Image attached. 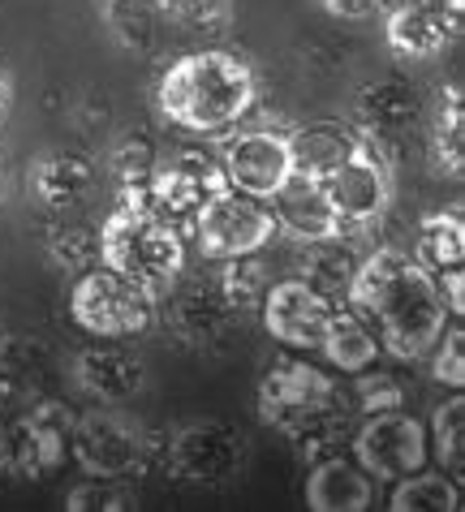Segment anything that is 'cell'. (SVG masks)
Wrapping results in <instances>:
<instances>
[{
    "label": "cell",
    "instance_id": "cell-29",
    "mask_svg": "<svg viewBox=\"0 0 465 512\" xmlns=\"http://www.w3.org/2000/svg\"><path fill=\"white\" fill-rule=\"evenodd\" d=\"M48 259L65 272H87V267H100V229L74 220V211L61 216V224H52L48 233Z\"/></svg>",
    "mask_w": 465,
    "mask_h": 512
},
{
    "label": "cell",
    "instance_id": "cell-10",
    "mask_svg": "<svg viewBox=\"0 0 465 512\" xmlns=\"http://www.w3.org/2000/svg\"><path fill=\"white\" fill-rule=\"evenodd\" d=\"M319 186H323V194H328L336 229L362 233V229H371V224L384 220V211L392 203V164L384 160L379 142L362 138L358 151L349 155L341 168H332Z\"/></svg>",
    "mask_w": 465,
    "mask_h": 512
},
{
    "label": "cell",
    "instance_id": "cell-17",
    "mask_svg": "<svg viewBox=\"0 0 465 512\" xmlns=\"http://www.w3.org/2000/svg\"><path fill=\"white\" fill-rule=\"evenodd\" d=\"M216 160L224 168L229 190L263 198V203L293 177L289 134H276V130H237L233 138H224Z\"/></svg>",
    "mask_w": 465,
    "mask_h": 512
},
{
    "label": "cell",
    "instance_id": "cell-5",
    "mask_svg": "<svg viewBox=\"0 0 465 512\" xmlns=\"http://www.w3.org/2000/svg\"><path fill=\"white\" fill-rule=\"evenodd\" d=\"M250 435L220 418H194L164 444V474L194 491L233 487L250 465Z\"/></svg>",
    "mask_w": 465,
    "mask_h": 512
},
{
    "label": "cell",
    "instance_id": "cell-20",
    "mask_svg": "<svg viewBox=\"0 0 465 512\" xmlns=\"http://www.w3.org/2000/svg\"><path fill=\"white\" fill-rule=\"evenodd\" d=\"M422 91L414 87L410 78H397V74H384V78H371L354 99V117H358V134L371 138V142H388L405 130H414L422 121Z\"/></svg>",
    "mask_w": 465,
    "mask_h": 512
},
{
    "label": "cell",
    "instance_id": "cell-26",
    "mask_svg": "<svg viewBox=\"0 0 465 512\" xmlns=\"http://www.w3.org/2000/svg\"><path fill=\"white\" fill-rule=\"evenodd\" d=\"M427 147H431V164L448 177L465 173V104H461V87H444L435 99L431 125H427Z\"/></svg>",
    "mask_w": 465,
    "mask_h": 512
},
{
    "label": "cell",
    "instance_id": "cell-28",
    "mask_svg": "<svg viewBox=\"0 0 465 512\" xmlns=\"http://www.w3.org/2000/svg\"><path fill=\"white\" fill-rule=\"evenodd\" d=\"M388 508L392 512H453V508H461V491L444 469L422 465V469H414V474L397 478Z\"/></svg>",
    "mask_w": 465,
    "mask_h": 512
},
{
    "label": "cell",
    "instance_id": "cell-38",
    "mask_svg": "<svg viewBox=\"0 0 465 512\" xmlns=\"http://www.w3.org/2000/svg\"><path fill=\"white\" fill-rule=\"evenodd\" d=\"M0 366H5V349H0Z\"/></svg>",
    "mask_w": 465,
    "mask_h": 512
},
{
    "label": "cell",
    "instance_id": "cell-22",
    "mask_svg": "<svg viewBox=\"0 0 465 512\" xmlns=\"http://www.w3.org/2000/svg\"><path fill=\"white\" fill-rule=\"evenodd\" d=\"M267 207H272L276 233H289L293 241H319V237L341 233L336 229L332 207H328V194H323V186L310 177L293 173L285 186L267 198Z\"/></svg>",
    "mask_w": 465,
    "mask_h": 512
},
{
    "label": "cell",
    "instance_id": "cell-25",
    "mask_svg": "<svg viewBox=\"0 0 465 512\" xmlns=\"http://www.w3.org/2000/svg\"><path fill=\"white\" fill-rule=\"evenodd\" d=\"M319 353L328 358L332 371L358 375V371H366V366H375L379 336H375V327L366 323L354 306H349V310L336 306L332 319H328V332H323V340H319Z\"/></svg>",
    "mask_w": 465,
    "mask_h": 512
},
{
    "label": "cell",
    "instance_id": "cell-27",
    "mask_svg": "<svg viewBox=\"0 0 465 512\" xmlns=\"http://www.w3.org/2000/svg\"><path fill=\"white\" fill-rule=\"evenodd\" d=\"M414 259L427 267V272H435V276L448 272V267H461L465 263V220H461L457 207L422 216Z\"/></svg>",
    "mask_w": 465,
    "mask_h": 512
},
{
    "label": "cell",
    "instance_id": "cell-35",
    "mask_svg": "<svg viewBox=\"0 0 465 512\" xmlns=\"http://www.w3.org/2000/svg\"><path fill=\"white\" fill-rule=\"evenodd\" d=\"M332 18H345V22H366V18H384L392 9V0H319Z\"/></svg>",
    "mask_w": 465,
    "mask_h": 512
},
{
    "label": "cell",
    "instance_id": "cell-31",
    "mask_svg": "<svg viewBox=\"0 0 465 512\" xmlns=\"http://www.w3.org/2000/svg\"><path fill=\"white\" fill-rule=\"evenodd\" d=\"M427 448L435 452L440 469H461L465 465V401L461 396H448L444 405H435Z\"/></svg>",
    "mask_w": 465,
    "mask_h": 512
},
{
    "label": "cell",
    "instance_id": "cell-13",
    "mask_svg": "<svg viewBox=\"0 0 465 512\" xmlns=\"http://www.w3.org/2000/svg\"><path fill=\"white\" fill-rule=\"evenodd\" d=\"M147 190H151V207L177 224V220L199 216L220 190H229V181H224V168L211 151L181 147V151H168L155 160Z\"/></svg>",
    "mask_w": 465,
    "mask_h": 512
},
{
    "label": "cell",
    "instance_id": "cell-33",
    "mask_svg": "<svg viewBox=\"0 0 465 512\" xmlns=\"http://www.w3.org/2000/svg\"><path fill=\"white\" fill-rule=\"evenodd\" d=\"M155 160H160V155H155L147 138H125L121 147L108 155V168H112V177H117V186H147Z\"/></svg>",
    "mask_w": 465,
    "mask_h": 512
},
{
    "label": "cell",
    "instance_id": "cell-15",
    "mask_svg": "<svg viewBox=\"0 0 465 512\" xmlns=\"http://www.w3.org/2000/svg\"><path fill=\"white\" fill-rule=\"evenodd\" d=\"M465 0H392L384 13V39L401 61H435L457 44Z\"/></svg>",
    "mask_w": 465,
    "mask_h": 512
},
{
    "label": "cell",
    "instance_id": "cell-23",
    "mask_svg": "<svg viewBox=\"0 0 465 512\" xmlns=\"http://www.w3.org/2000/svg\"><path fill=\"white\" fill-rule=\"evenodd\" d=\"M362 134L354 125H341V121H310L298 125L289 134V151H293V173L310 177V181H323L332 168H341L349 155L358 151Z\"/></svg>",
    "mask_w": 465,
    "mask_h": 512
},
{
    "label": "cell",
    "instance_id": "cell-8",
    "mask_svg": "<svg viewBox=\"0 0 465 512\" xmlns=\"http://www.w3.org/2000/svg\"><path fill=\"white\" fill-rule=\"evenodd\" d=\"M147 426L121 414V405H95L69 422V457L82 474L100 478H138L151 465Z\"/></svg>",
    "mask_w": 465,
    "mask_h": 512
},
{
    "label": "cell",
    "instance_id": "cell-7",
    "mask_svg": "<svg viewBox=\"0 0 465 512\" xmlns=\"http://www.w3.org/2000/svg\"><path fill=\"white\" fill-rule=\"evenodd\" d=\"M69 315L95 340H134L160 319V297L108 267H87L69 289Z\"/></svg>",
    "mask_w": 465,
    "mask_h": 512
},
{
    "label": "cell",
    "instance_id": "cell-1",
    "mask_svg": "<svg viewBox=\"0 0 465 512\" xmlns=\"http://www.w3.org/2000/svg\"><path fill=\"white\" fill-rule=\"evenodd\" d=\"M345 297L379 332V349H388L397 362L427 358L448 327V302L435 272L392 246L362 254Z\"/></svg>",
    "mask_w": 465,
    "mask_h": 512
},
{
    "label": "cell",
    "instance_id": "cell-12",
    "mask_svg": "<svg viewBox=\"0 0 465 512\" xmlns=\"http://www.w3.org/2000/svg\"><path fill=\"white\" fill-rule=\"evenodd\" d=\"M229 9V0H104V22L121 48L155 52L164 22L181 31H220Z\"/></svg>",
    "mask_w": 465,
    "mask_h": 512
},
{
    "label": "cell",
    "instance_id": "cell-11",
    "mask_svg": "<svg viewBox=\"0 0 465 512\" xmlns=\"http://www.w3.org/2000/svg\"><path fill=\"white\" fill-rule=\"evenodd\" d=\"M190 229H194L203 259H211V263L242 259V254H263L276 241L272 207L242 190H220L199 216L190 220Z\"/></svg>",
    "mask_w": 465,
    "mask_h": 512
},
{
    "label": "cell",
    "instance_id": "cell-3",
    "mask_svg": "<svg viewBox=\"0 0 465 512\" xmlns=\"http://www.w3.org/2000/svg\"><path fill=\"white\" fill-rule=\"evenodd\" d=\"M259 418L289 435L293 444L315 448H336V435L349 422L345 392L332 371L310 366L306 358H276L272 371L259 379Z\"/></svg>",
    "mask_w": 465,
    "mask_h": 512
},
{
    "label": "cell",
    "instance_id": "cell-6",
    "mask_svg": "<svg viewBox=\"0 0 465 512\" xmlns=\"http://www.w3.org/2000/svg\"><path fill=\"white\" fill-rule=\"evenodd\" d=\"M250 310L229 293L220 272H181L160 293V319L181 345L190 349H220L237 336Z\"/></svg>",
    "mask_w": 465,
    "mask_h": 512
},
{
    "label": "cell",
    "instance_id": "cell-2",
    "mask_svg": "<svg viewBox=\"0 0 465 512\" xmlns=\"http://www.w3.org/2000/svg\"><path fill=\"white\" fill-rule=\"evenodd\" d=\"M255 95L259 82L246 56L229 48H199L177 56L160 74L155 104L186 134H224L229 125L246 121Z\"/></svg>",
    "mask_w": 465,
    "mask_h": 512
},
{
    "label": "cell",
    "instance_id": "cell-36",
    "mask_svg": "<svg viewBox=\"0 0 465 512\" xmlns=\"http://www.w3.org/2000/svg\"><path fill=\"white\" fill-rule=\"evenodd\" d=\"M9 108H13V74L0 65V125L9 121Z\"/></svg>",
    "mask_w": 465,
    "mask_h": 512
},
{
    "label": "cell",
    "instance_id": "cell-14",
    "mask_svg": "<svg viewBox=\"0 0 465 512\" xmlns=\"http://www.w3.org/2000/svg\"><path fill=\"white\" fill-rule=\"evenodd\" d=\"M431 457L427 426L405 409H384V414H366L354 431V461L375 482H397L405 474L422 469Z\"/></svg>",
    "mask_w": 465,
    "mask_h": 512
},
{
    "label": "cell",
    "instance_id": "cell-18",
    "mask_svg": "<svg viewBox=\"0 0 465 512\" xmlns=\"http://www.w3.org/2000/svg\"><path fill=\"white\" fill-rule=\"evenodd\" d=\"M95 186H100V168L91 155L69 151V147H48L39 151L31 168H26V190L52 216H69V211L87 207Z\"/></svg>",
    "mask_w": 465,
    "mask_h": 512
},
{
    "label": "cell",
    "instance_id": "cell-21",
    "mask_svg": "<svg viewBox=\"0 0 465 512\" xmlns=\"http://www.w3.org/2000/svg\"><path fill=\"white\" fill-rule=\"evenodd\" d=\"M375 504V478L358 461L328 452L306 474V508L315 512H362Z\"/></svg>",
    "mask_w": 465,
    "mask_h": 512
},
{
    "label": "cell",
    "instance_id": "cell-4",
    "mask_svg": "<svg viewBox=\"0 0 465 512\" xmlns=\"http://www.w3.org/2000/svg\"><path fill=\"white\" fill-rule=\"evenodd\" d=\"M100 267L160 297L186 272V241L155 207H112L100 224Z\"/></svg>",
    "mask_w": 465,
    "mask_h": 512
},
{
    "label": "cell",
    "instance_id": "cell-37",
    "mask_svg": "<svg viewBox=\"0 0 465 512\" xmlns=\"http://www.w3.org/2000/svg\"><path fill=\"white\" fill-rule=\"evenodd\" d=\"M0 186H5V155H0Z\"/></svg>",
    "mask_w": 465,
    "mask_h": 512
},
{
    "label": "cell",
    "instance_id": "cell-9",
    "mask_svg": "<svg viewBox=\"0 0 465 512\" xmlns=\"http://www.w3.org/2000/svg\"><path fill=\"white\" fill-rule=\"evenodd\" d=\"M69 414L65 405L44 401L0 426V478L44 482L69 457Z\"/></svg>",
    "mask_w": 465,
    "mask_h": 512
},
{
    "label": "cell",
    "instance_id": "cell-19",
    "mask_svg": "<svg viewBox=\"0 0 465 512\" xmlns=\"http://www.w3.org/2000/svg\"><path fill=\"white\" fill-rule=\"evenodd\" d=\"M78 388L100 405H130L147 388V362L130 353L121 340H100L74 358Z\"/></svg>",
    "mask_w": 465,
    "mask_h": 512
},
{
    "label": "cell",
    "instance_id": "cell-30",
    "mask_svg": "<svg viewBox=\"0 0 465 512\" xmlns=\"http://www.w3.org/2000/svg\"><path fill=\"white\" fill-rule=\"evenodd\" d=\"M65 508L69 512H125L138 508V482L134 478H100L87 474L82 482L65 491Z\"/></svg>",
    "mask_w": 465,
    "mask_h": 512
},
{
    "label": "cell",
    "instance_id": "cell-16",
    "mask_svg": "<svg viewBox=\"0 0 465 512\" xmlns=\"http://www.w3.org/2000/svg\"><path fill=\"white\" fill-rule=\"evenodd\" d=\"M332 297H323L319 289H310L302 276H285L276 284H267V293L259 297V315L267 336L280 340L293 353H315L323 332L332 319Z\"/></svg>",
    "mask_w": 465,
    "mask_h": 512
},
{
    "label": "cell",
    "instance_id": "cell-32",
    "mask_svg": "<svg viewBox=\"0 0 465 512\" xmlns=\"http://www.w3.org/2000/svg\"><path fill=\"white\" fill-rule=\"evenodd\" d=\"M354 409L366 418V414H384V409H405V383L388 371H358L354 375V392H349Z\"/></svg>",
    "mask_w": 465,
    "mask_h": 512
},
{
    "label": "cell",
    "instance_id": "cell-34",
    "mask_svg": "<svg viewBox=\"0 0 465 512\" xmlns=\"http://www.w3.org/2000/svg\"><path fill=\"white\" fill-rule=\"evenodd\" d=\"M431 375L448 383L453 392H461V383H465V332L461 327H444L440 340L431 345Z\"/></svg>",
    "mask_w": 465,
    "mask_h": 512
},
{
    "label": "cell",
    "instance_id": "cell-24",
    "mask_svg": "<svg viewBox=\"0 0 465 512\" xmlns=\"http://www.w3.org/2000/svg\"><path fill=\"white\" fill-rule=\"evenodd\" d=\"M358 263H362V250L354 246L349 233L298 241V276L310 284V289H319L323 297L349 293V280H354Z\"/></svg>",
    "mask_w": 465,
    "mask_h": 512
}]
</instances>
